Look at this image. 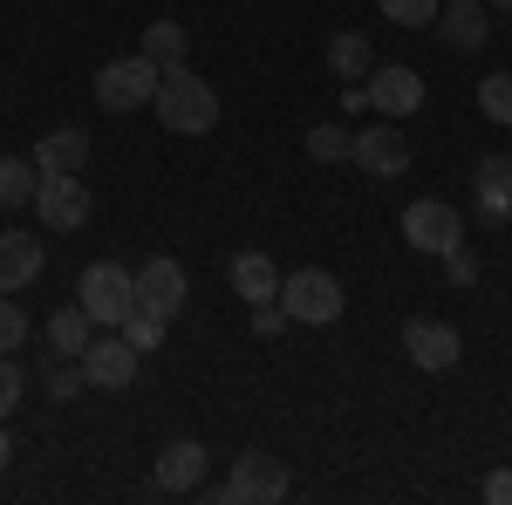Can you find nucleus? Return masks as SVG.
Here are the masks:
<instances>
[{
	"label": "nucleus",
	"instance_id": "nucleus-3",
	"mask_svg": "<svg viewBox=\"0 0 512 505\" xmlns=\"http://www.w3.org/2000/svg\"><path fill=\"white\" fill-rule=\"evenodd\" d=\"M280 308H287V321H301V328H328V321H342L349 294H342V280L328 267H301V273L280 280Z\"/></svg>",
	"mask_w": 512,
	"mask_h": 505
},
{
	"label": "nucleus",
	"instance_id": "nucleus-11",
	"mask_svg": "<svg viewBox=\"0 0 512 505\" xmlns=\"http://www.w3.org/2000/svg\"><path fill=\"white\" fill-rule=\"evenodd\" d=\"M369 110L376 117H390V123H403V117H417L424 110V76L417 69H369Z\"/></svg>",
	"mask_w": 512,
	"mask_h": 505
},
{
	"label": "nucleus",
	"instance_id": "nucleus-23",
	"mask_svg": "<svg viewBox=\"0 0 512 505\" xmlns=\"http://www.w3.org/2000/svg\"><path fill=\"white\" fill-rule=\"evenodd\" d=\"M349 151H355L349 123H315V130H308V157H315V164H342Z\"/></svg>",
	"mask_w": 512,
	"mask_h": 505
},
{
	"label": "nucleus",
	"instance_id": "nucleus-10",
	"mask_svg": "<svg viewBox=\"0 0 512 505\" xmlns=\"http://www.w3.org/2000/svg\"><path fill=\"white\" fill-rule=\"evenodd\" d=\"M76 362H82V383H89V389H130V383H137V362H144V355L130 349L123 335H103V342H89Z\"/></svg>",
	"mask_w": 512,
	"mask_h": 505
},
{
	"label": "nucleus",
	"instance_id": "nucleus-25",
	"mask_svg": "<svg viewBox=\"0 0 512 505\" xmlns=\"http://www.w3.org/2000/svg\"><path fill=\"white\" fill-rule=\"evenodd\" d=\"M164 328H171L164 314H151V308H130V314H123V328H117V335H123V342H130L137 355H144V349H158V342H164Z\"/></svg>",
	"mask_w": 512,
	"mask_h": 505
},
{
	"label": "nucleus",
	"instance_id": "nucleus-29",
	"mask_svg": "<svg viewBox=\"0 0 512 505\" xmlns=\"http://www.w3.org/2000/svg\"><path fill=\"white\" fill-rule=\"evenodd\" d=\"M444 273H451V287H472V280H478V253L465 246V239L444 253Z\"/></svg>",
	"mask_w": 512,
	"mask_h": 505
},
{
	"label": "nucleus",
	"instance_id": "nucleus-24",
	"mask_svg": "<svg viewBox=\"0 0 512 505\" xmlns=\"http://www.w3.org/2000/svg\"><path fill=\"white\" fill-rule=\"evenodd\" d=\"M478 110L499 123V130H512V69H499V76H478Z\"/></svg>",
	"mask_w": 512,
	"mask_h": 505
},
{
	"label": "nucleus",
	"instance_id": "nucleus-8",
	"mask_svg": "<svg viewBox=\"0 0 512 505\" xmlns=\"http://www.w3.org/2000/svg\"><path fill=\"white\" fill-rule=\"evenodd\" d=\"M185 294H192V280H185V267H178L171 253H158V260L137 267V308L178 321V314H185Z\"/></svg>",
	"mask_w": 512,
	"mask_h": 505
},
{
	"label": "nucleus",
	"instance_id": "nucleus-6",
	"mask_svg": "<svg viewBox=\"0 0 512 505\" xmlns=\"http://www.w3.org/2000/svg\"><path fill=\"white\" fill-rule=\"evenodd\" d=\"M287 492H294V478H287V465H280L274 451H239V458H233L226 499H239V505H280Z\"/></svg>",
	"mask_w": 512,
	"mask_h": 505
},
{
	"label": "nucleus",
	"instance_id": "nucleus-28",
	"mask_svg": "<svg viewBox=\"0 0 512 505\" xmlns=\"http://www.w3.org/2000/svg\"><path fill=\"white\" fill-rule=\"evenodd\" d=\"M21 389H28V376H21V362L14 355H0V424L21 410Z\"/></svg>",
	"mask_w": 512,
	"mask_h": 505
},
{
	"label": "nucleus",
	"instance_id": "nucleus-27",
	"mask_svg": "<svg viewBox=\"0 0 512 505\" xmlns=\"http://www.w3.org/2000/svg\"><path fill=\"white\" fill-rule=\"evenodd\" d=\"M21 342H28V308L14 294H0V355H14Z\"/></svg>",
	"mask_w": 512,
	"mask_h": 505
},
{
	"label": "nucleus",
	"instance_id": "nucleus-12",
	"mask_svg": "<svg viewBox=\"0 0 512 505\" xmlns=\"http://www.w3.org/2000/svg\"><path fill=\"white\" fill-rule=\"evenodd\" d=\"M349 157L369 171V178H403V171H410V137H403V123L383 117V130H355Z\"/></svg>",
	"mask_w": 512,
	"mask_h": 505
},
{
	"label": "nucleus",
	"instance_id": "nucleus-26",
	"mask_svg": "<svg viewBox=\"0 0 512 505\" xmlns=\"http://www.w3.org/2000/svg\"><path fill=\"white\" fill-rule=\"evenodd\" d=\"M376 7L396 28H437V14H444V0H376Z\"/></svg>",
	"mask_w": 512,
	"mask_h": 505
},
{
	"label": "nucleus",
	"instance_id": "nucleus-33",
	"mask_svg": "<svg viewBox=\"0 0 512 505\" xmlns=\"http://www.w3.org/2000/svg\"><path fill=\"white\" fill-rule=\"evenodd\" d=\"M485 7H499V14H512V0H485Z\"/></svg>",
	"mask_w": 512,
	"mask_h": 505
},
{
	"label": "nucleus",
	"instance_id": "nucleus-32",
	"mask_svg": "<svg viewBox=\"0 0 512 505\" xmlns=\"http://www.w3.org/2000/svg\"><path fill=\"white\" fill-rule=\"evenodd\" d=\"M7 458H14V437H7V424H0V471H7Z\"/></svg>",
	"mask_w": 512,
	"mask_h": 505
},
{
	"label": "nucleus",
	"instance_id": "nucleus-19",
	"mask_svg": "<svg viewBox=\"0 0 512 505\" xmlns=\"http://www.w3.org/2000/svg\"><path fill=\"white\" fill-rule=\"evenodd\" d=\"M89 342H96V314L82 308V301L48 314V349H55V355H82Z\"/></svg>",
	"mask_w": 512,
	"mask_h": 505
},
{
	"label": "nucleus",
	"instance_id": "nucleus-30",
	"mask_svg": "<svg viewBox=\"0 0 512 505\" xmlns=\"http://www.w3.org/2000/svg\"><path fill=\"white\" fill-rule=\"evenodd\" d=\"M280 328H287V308L280 301H260L253 308V335H280Z\"/></svg>",
	"mask_w": 512,
	"mask_h": 505
},
{
	"label": "nucleus",
	"instance_id": "nucleus-20",
	"mask_svg": "<svg viewBox=\"0 0 512 505\" xmlns=\"http://www.w3.org/2000/svg\"><path fill=\"white\" fill-rule=\"evenodd\" d=\"M35 192H41L35 157H0V212H21V205H35Z\"/></svg>",
	"mask_w": 512,
	"mask_h": 505
},
{
	"label": "nucleus",
	"instance_id": "nucleus-17",
	"mask_svg": "<svg viewBox=\"0 0 512 505\" xmlns=\"http://www.w3.org/2000/svg\"><path fill=\"white\" fill-rule=\"evenodd\" d=\"M198 485H205V444H192V437L164 444V458H158V492H198Z\"/></svg>",
	"mask_w": 512,
	"mask_h": 505
},
{
	"label": "nucleus",
	"instance_id": "nucleus-1",
	"mask_svg": "<svg viewBox=\"0 0 512 505\" xmlns=\"http://www.w3.org/2000/svg\"><path fill=\"white\" fill-rule=\"evenodd\" d=\"M158 123L164 130H178V137H205L212 123H219V89L205 76H192V69H164L158 82Z\"/></svg>",
	"mask_w": 512,
	"mask_h": 505
},
{
	"label": "nucleus",
	"instance_id": "nucleus-18",
	"mask_svg": "<svg viewBox=\"0 0 512 505\" xmlns=\"http://www.w3.org/2000/svg\"><path fill=\"white\" fill-rule=\"evenodd\" d=\"M233 294L246 308H260V301H280V267L267 253H239L233 260Z\"/></svg>",
	"mask_w": 512,
	"mask_h": 505
},
{
	"label": "nucleus",
	"instance_id": "nucleus-9",
	"mask_svg": "<svg viewBox=\"0 0 512 505\" xmlns=\"http://www.w3.org/2000/svg\"><path fill=\"white\" fill-rule=\"evenodd\" d=\"M403 355L417 362V369H458V355H465V342H458V328L451 321H431V314H417V321H403Z\"/></svg>",
	"mask_w": 512,
	"mask_h": 505
},
{
	"label": "nucleus",
	"instance_id": "nucleus-5",
	"mask_svg": "<svg viewBox=\"0 0 512 505\" xmlns=\"http://www.w3.org/2000/svg\"><path fill=\"white\" fill-rule=\"evenodd\" d=\"M403 239H410L417 253L444 260V253L465 239V219H458V205H451V198H410V205H403Z\"/></svg>",
	"mask_w": 512,
	"mask_h": 505
},
{
	"label": "nucleus",
	"instance_id": "nucleus-16",
	"mask_svg": "<svg viewBox=\"0 0 512 505\" xmlns=\"http://www.w3.org/2000/svg\"><path fill=\"white\" fill-rule=\"evenodd\" d=\"M89 164V130H48L35 144V171L41 178H69V171H82Z\"/></svg>",
	"mask_w": 512,
	"mask_h": 505
},
{
	"label": "nucleus",
	"instance_id": "nucleus-2",
	"mask_svg": "<svg viewBox=\"0 0 512 505\" xmlns=\"http://www.w3.org/2000/svg\"><path fill=\"white\" fill-rule=\"evenodd\" d=\"M158 82H164V69L151 62V55H117V62L96 69V103H103L110 117L151 110V103H158Z\"/></svg>",
	"mask_w": 512,
	"mask_h": 505
},
{
	"label": "nucleus",
	"instance_id": "nucleus-13",
	"mask_svg": "<svg viewBox=\"0 0 512 505\" xmlns=\"http://www.w3.org/2000/svg\"><path fill=\"white\" fill-rule=\"evenodd\" d=\"M485 35H492V7L485 0H444V14H437V41L444 48L472 55V48H485Z\"/></svg>",
	"mask_w": 512,
	"mask_h": 505
},
{
	"label": "nucleus",
	"instance_id": "nucleus-31",
	"mask_svg": "<svg viewBox=\"0 0 512 505\" xmlns=\"http://www.w3.org/2000/svg\"><path fill=\"white\" fill-rule=\"evenodd\" d=\"M485 499H492V505H512V471H492V478H485Z\"/></svg>",
	"mask_w": 512,
	"mask_h": 505
},
{
	"label": "nucleus",
	"instance_id": "nucleus-4",
	"mask_svg": "<svg viewBox=\"0 0 512 505\" xmlns=\"http://www.w3.org/2000/svg\"><path fill=\"white\" fill-rule=\"evenodd\" d=\"M76 301L96 314V328H123V314L137 308V273L117 267V260H96V267L82 273Z\"/></svg>",
	"mask_w": 512,
	"mask_h": 505
},
{
	"label": "nucleus",
	"instance_id": "nucleus-22",
	"mask_svg": "<svg viewBox=\"0 0 512 505\" xmlns=\"http://www.w3.org/2000/svg\"><path fill=\"white\" fill-rule=\"evenodd\" d=\"M137 55H151L158 69H185V28H178V21H151Z\"/></svg>",
	"mask_w": 512,
	"mask_h": 505
},
{
	"label": "nucleus",
	"instance_id": "nucleus-34",
	"mask_svg": "<svg viewBox=\"0 0 512 505\" xmlns=\"http://www.w3.org/2000/svg\"><path fill=\"white\" fill-rule=\"evenodd\" d=\"M506 226H512V205H506Z\"/></svg>",
	"mask_w": 512,
	"mask_h": 505
},
{
	"label": "nucleus",
	"instance_id": "nucleus-14",
	"mask_svg": "<svg viewBox=\"0 0 512 505\" xmlns=\"http://www.w3.org/2000/svg\"><path fill=\"white\" fill-rule=\"evenodd\" d=\"M41 267H48V246L28 233H0V294H21V287H35Z\"/></svg>",
	"mask_w": 512,
	"mask_h": 505
},
{
	"label": "nucleus",
	"instance_id": "nucleus-7",
	"mask_svg": "<svg viewBox=\"0 0 512 505\" xmlns=\"http://www.w3.org/2000/svg\"><path fill=\"white\" fill-rule=\"evenodd\" d=\"M35 212H41L48 233H82L89 212H96V198H89V185H82V171H69V178H41Z\"/></svg>",
	"mask_w": 512,
	"mask_h": 505
},
{
	"label": "nucleus",
	"instance_id": "nucleus-21",
	"mask_svg": "<svg viewBox=\"0 0 512 505\" xmlns=\"http://www.w3.org/2000/svg\"><path fill=\"white\" fill-rule=\"evenodd\" d=\"M328 69L342 82H362L369 69H376V48H369V35H335L328 41Z\"/></svg>",
	"mask_w": 512,
	"mask_h": 505
},
{
	"label": "nucleus",
	"instance_id": "nucleus-15",
	"mask_svg": "<svg viewBox=\"0 0 512 505\" xmlns=\"http://www.w3.org/2000/svg\"><path fill=\"white\" fill-rule=\"evenodd\" d=\"M472 185H478V219H485V226H506V205H512V157H506V151L478 157Z\"/></svg>",
	"mask_w": 512,
	"mask_h": 505
}]
</instances>
